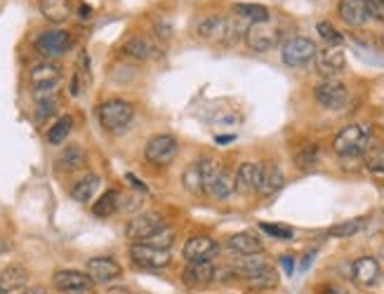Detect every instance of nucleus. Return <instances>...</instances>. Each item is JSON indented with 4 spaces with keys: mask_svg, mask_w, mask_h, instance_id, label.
Masks as SVG:
<instances>
[{
    "mask_svg": "<svg viewBox=\"0 0 384 294\" xmlns=\"http://www.w3.org/2000/svg\"><path fill=\"white\" fill-rule=\"evenodd\" d=\"M245 285L250 290H271V288H276L278 285V276H276V271L267 266V268H262L260 273H255L250 278H245Z\"/></svg>",
    "mask_w": 384,
    "mask_h": 294,
    "instance_id": "30",
    "label": "nucleus"
},
{
    "mask_svg": "<svg viewBox=\"0 0 384 294\" xmlns=\"http://www.w3.org/2000/svg\"><path fill=\"white\" fill-rule=\"evenodd\" d=\"M340 19L346 26H363L370 12H368V0H340Z\"/></svg>",
    "mask_w": 384,
    "mask_h": 294,
    "instance_id": "18",
    "label": "nucleus"
},
{
    "mask_svg": "<svg viewBox=\"0 0 384 294\" xmlns=\"http://www.w3.org/2000/svg\"><path fill=\"white\" fill-rule=\"evenodd\" d=\"M206 191L213 195L215 200H224L236 191V177H231L227 170L220 168V172L206 184Z\"/></svg>",
    "mask_w": 384,
    "mask_h": 294,
    "instance_id": "21",
    "label": "nucleus"
},
{
    "mask_svg": "<svg viewBox=\"0 0 384 294\" xmlns=\"http://www.w3.org/2000/svg\"><path fill=\"white\" fill-rule=\"evenodd\" d=\"M123 52H125L127 57L137 59V62H146V59L156 57V48L146 40V38H142V36L130 38V40L123 45Z\"/></svg>",
    "mask_w": 384,
    "mask_h": 294,
    "instance_id": "23",
    "label": "nucleus"
},
{
    "mask_svg": "<svg viewBox=\"0 0 384 294\" xmlns=\"http://www.w3.org/2000/svg\"><path fill=\"white\" fill-rule=\"evenodd\" d=\"M36 102H38V111H36V116H38L41 120L55 116L57 109H59L57 89H52V92H38L36 94Z\"/></svg>",
    "mask_w": 384,
    "mask_h": 294,
    "instance_id": "33",
    "label": "nucleus"
},
{
    "mask_svg": "<svg viewBox=\"0 0 384 294\" xmlns=\"http://www.w3.org/2000/svg\"><path fill=\"white\" fill-rule=\"evenodd\" d=\"M319 33H321V38L323 40L328 43V48H340V43H342V33L337 31V28L330 24V21H321L319 26Z\"/></svg>",
    "mask_w": 384,
    "mask_h": 294,
    "instance_id": "38",
    "label": "nucleus"
},
{
    "mask_svg": "<svg viewBox=\"0 0 384 294\" xmlns=\"http://www.w3.org/2000/svg\"><path fill=\"white\" fill-rule=\"evenodd\" d=\"M247 26L240 17H227V19H220V24H217V31H215V43L222 45V48H231V45H236L240 38H245V31Z\"/></svg>",
    "mask_w": 384,
    "mask_h": 294,
    "instance_id": "12",
    "label": "nucleus"
},
{
    "mask_svg": "<svg viewBox=\"0 0 384 294\" xmlns=\"http://www.w3.org/2000/svg\"><path fill=\"white\" fill-rule=\"evenodd\" d=\"M144 156H146L149 163L158 165V168L170 165L177 156V139L170 137V134H156V137L149 139V144L144 148Z\"/></svg>",
    "mask_w": 384,
    "mask_h": 294,
    "instance_id": "6",
    "label": "nucleus"
},
{
    "mask_svg": "<svg viewBox=\"0 0 384 294\" xmlns=\"http://www.w3.org/2000/svg\"><path fill=\"white\" fill-rule=\"evenodd\" d=\"M363 165L368 172H373L375 177H384V146L370 144L363 153Z\"/></svg>",
    "mask_w": 384,
    "mask_h": 294,
    "instance_id": "29",
    "label": "nucleus"
},
{
    "mask_svg": "<svg viewBox=\"0 0 384 294\" xmlns=\"http://www.w3.org/2000/svg\"><path fill=\"white\" fill-rule=\"evenodd\" d=\"M144 243H146V245H151V247H158V250H170L172 243H175V231L165 226V229H161L158 233H154L151 238H146Z\"/></svg>",
    "mask_w": 384,
    "mask_h": 294,
    "instance_id": "37",
    "label": "nucleus"
},
{
    "mask_svg": "<svg viewBox=\"0 0 384 294\" xmlns=\"http://www.w3.org/2000/svg\"><path fill=\"white\" fill-rule=\"evenodd\" d=\"M215 252H217V243L210 236H193L186 240V245H184V259L189 263L208 261Z\"/></svg>",
    "mask_w": 384,
    "mask_h": 294,
    "instance_id": "17",
    "label": "nucleus"
},
{
    "mask_svg": "<svg viewBox=\"0 0 384 294\" xmlns=\"http://www.w3.org/2000/svg\"><path fill=\"white\" fill-rule=\"evenodd\" d=\"M161 229H165L163 217L158 212H144V214H137L130 224H127L125 236L134 240V243H144L146 238H151L154 233H158Z\"/></svg>",
    "mask_w": 384,
    "mask_h": 294,
    "instance_id": "7",
    "label": "nucleus"
},
{
    "mask_svg": "<svg viewBox=\"0 0 384 294\" xmlns=\"http://www.w3.org/2000/svg\"><path fill=\"white\" fill-rule=\"evenodd\" d=\"M41 12L52 24H64L71 17V0H41Z\"/></svg>",
    "mask_w": 384,
    "mask_h": 294,
    "instance_id": "22",
    "label": "nucleus"
},
{
    "mask_svg": "<svg viewBox=\"0 0 384 294\" xmlns=\"http://www.w3.org/2000/svg\"><path fill=\"white\" fill-rule=\"evenodd\" d=\"M227 245L233 254H238V257H255V254H260L262 250H265L262 240L255 236V233H247V231L231 236Z\"/></svg>",
    "mask_w": 384,
    "mask_h": 294,
    "instance_id": "20",
    "label": "nucleus"
},
{
    "mask_svg": "<svg viewBox=\"0 0 384 294\" xmlns=\"http://www.w3.org/2000/svg\"><path fill=\"white\" fill-rule=\"evenodd\" d=\"M344 66H346V57L340 48H326L316 52V69H319V73L328 75V78L337 75Z\"/></svg>",
    "mask_w": 384,
    "mask_h": 294,
    "instance_id": "16",
    "label": "nucleus"
},
{
    "mask_svg": "<svg viewBox=\"0 0 384 294\" xmlns=\"http://www.w3.org/2000/svg\"><path fill=\"white\" fill-rule=\"evenodd\" d=\"M217 24H220V17H206L198 26H196V33H198V38H206L208 40V38L215 36Z\"/></svg>",
    "mask_w": 384,
    "mask_h": 294,
    "instance_id": "39",
    "label": "nucleus"
},
{
    "mask_svg": "<svg viewBox=\"0 0 384 294\" xmlns=\"http://www.w3.org/2000/svg\"><path fill=\"white\" fill-rule=\"evenodd\" d=\"M71 33L62 31V28H52V31H43L36 38V50L41 52L43 57L55 59V57H64L66 52L71 50Z\"/></svg>",
    "mask_w": 384,
    "mask_h": 294,
    "instance_id": "5",
    "label": "nucleus"
},
{
    "mask_svg": "<svg viewBox=\"0 0 384 294\" xmlns=\"http://www.w3.org/2000/svg\"><path fill=\"white\" fill-rule=\"evenodd\" d=\"M370 146V132L363 125H349L337 134L333 141V148L337 156L342 158H356L363 156L366 148Z\"/></svg>",
    "mask_w": 384,
    "mask_h": 294,
    "instance_id": "2",
    "label": "nucleus"
},
{
    "mask_svg": "<svg viewBox=\"0 0 384 294\" xmlns=\"http://www.w3.org/2000/svg\"><path fill=\"white\" fill-rule=\"evenodd\" d=\"M316 160H319V146L316 144H306L302 146L295 153V163H297V168H302V170H309V168H314Z\"/></svg>",
    "mask_w": 384,
    "mask_h": 294,
    "instance_id": "36",
    "label": "nucleus"
},
{
    "mask_svg": "<svg viewBox=\"0 0 384 294\" xmlns=\"http://www.w3.org/2000/svg\"><path fill=\"white\" fill-rule=\"evenodd\" d=\"M368 12L373 19L384 21V0H368Z\"/></svg>",
    "mask_w": 384,
    "mask_h": 294,
    "instance_id": "41",
    "label": "nucleus"
},
{
    "mask_svg": "<svg viewBox=\"0 0 384 294\" xmlns=\"http://www.w3.org/2000/svg\"><path fill=\"white\" fill-rule=\"evenodd\" d=\"M52 285H55L57 292L62 294H87L92 290V278L87 273H80V271H57L55 278H52Z\"/></svg>",
    "mask_w": 384,
    "mask_h": 294,
    "instance_id": "9",
    "label": "nucleus"
},
{
    "mask_svg": "<svg viewBox=\"0 0 384 294\" xmlns=\"http://www.w3.org/2000/svg\"><path fill=\"white\" fill-rule=\"evenodd\" d=\"M130 257H132L134 263H137V266L151 268V271L165 268L172 261L170 250H158V247H151L146 243H134L130 247Z\"/></svg>",
    "mask_w": 384,
    "mask_h": 294,
    "instance_id": "10",
    "label": "nucleus"
},
{
    "mask_svg": "<svg viewBox=\"0 0 384 294\" xmlns=\"http://www.w3.org/2000/svg\"><path fill=\"white\" fill-rule=\"evenodd\" d=\"M116 294H127V292H116Z\"/></svg>",
    "mask_w": 384,
    "mask_h": 294,
    "instance_id": "48",
    "label": "nucleus"
},
{
    "mask_svg": "<svg viewBox=\"0 0 384 294\" xmlns=\"http://www.w3.org/2000/svg\"><path fill=\"white\" fill-rule=\"evenodd\" d=\"M28 80H31V87H33V94L38 92H52L59 80H62V69L52 62H43V64H36L31 73H28Z\"/></svg>",
    "mask_w": 384,
    "mask_h": 294,
    "instance_id": "11",
    "label": "nucleus"
},
{
    "mask_svg": "<svg viewBox=\"0 0 384 294\" xmlns=\"http://www.w3.org/2000/svg\"><path fill=\"white\" fill-rule=\"evenodd\" d=\"M0 294H5V292H3V288H0Z\"/></svg>",
    "mask_w": 384,
    "mask_h": 294,
    "instance_id": "49",
    "label": "nucleus"
},
{
    "mask_svg": "<svg viewBox=\"0 0 384 294\" xmlns=\"http://www.w3.org/2000/svg\"><path fill=\"white\" fill-rule=\"evenodd\" d=\"M314 97L323 109L340 111L346 107V102H349V89H346L344 82L335 80V78H328V80H323L321 85H316Z\"/></svg>",
    "mask_w": 384,
    "mask_h": 294,
    "instance_id": "4",
    "label": "nucleus"
},
{
    "mask_svg": "<svg viewBox=\"0 0 384 294\" xmlns=\"http://www.w3.org/2000/svg\"><path fill=\"white\" fill-rule=\"evenodd\" d=\"M85 165V153L80 146H66L57 158V168L64 172H76Z\"/></svg>",
    "mask_w": 384,
    "mask_h": 294,
    "instance_id": "25",
    "label": "nucleus"
},
{
    "mask_svg": "<svg viewBox=\"0 0 384 294\" xmlns=\"http://www.w3.org/2000/svg\"><path fill=\"white\" fill-rule=\"evenodd\" d=\"M85 273L92 278V283H111V281H116V278H120L123 268H120V263L111 257H95L87 261Z\"/></svg>",
    "mask_w": 384,
    "mask_h": 294,
    "instance_id": "14",
    "label": "nucleus"
},
{
    "mask_svg": "<svg viewBox=\"0 0 384 294\" xmlns=\"http://www.w3.org/2000/svg\"><path fill=\"white\" fill-rule=\"evenodd\" d=\"M97 188H100V177H97V175H85L71 186V195H73V200L87 202L95 195Z\"/></svg>",
    "mask_w": 384,
    "mask_h": 294,
    "instance_id": "28",
    "label": "nucleus"
},
{
    "mask_svg": "<svg viewBox=\"0 0 384 294\" xmlns=\"http://www.w3.org/2000/svg\"><path fill=\"white\" fill-rule=\"evenodd\" d=\"M71 130H73V118H71V116H62L55 125L50 127L48 141H50V144H55V146H57V144H64V139L69 137Z\"/></svg>",
    "mask_w": 384,
    "mask_h": 294,
    "instance_id": "34",
    "label": "nucleus"
},
{
    "mask_svg": "<svg viewBox=\"0 0 384 294\" xmlns=\"http://www.w3.org/2000/svg\"><path fill=\"white\" fill-rule=\"evenodd\" d=\"M260 229L265 231V233H269V236L278 238V240H290V238H292V229H290V226H278V224H262Z\"/></svg>",
    "mask_w": 384,
    "mask_h": 294,
    "instance_id": "40",
    "label": "nucleus"
},
{
    "mask_svg": "<svg viewBox=\"0 0 384 294\" xmlns=\"http://www.w3.org/2000/svg\"><path fill=\"white\" fill-rule=\"evenodd\" d=\"M118 207H120V193L118 191H107L92 205V212H95V217H102V219H104V217L114 214Z\"/></svg>",
    "mask_w": 384,
    "mask_h": 294,
    "instance_id": "32",
    "label": "nucleus"
},
{
    "mask_svg": "<svg viewBox=\"0 0 384 294\" xmlns=\"http://www.w3.org/2000/svg\"><path fill=\"white\" fill-rule=\"evenodd\" d=\"M7 250V245H5V240H0V254H3Z\"/></svg>",
    "mask_w": 384,
    "mask_h": 294,
    "instance_id": "47",
    "label": "nucleus"
},
{
    "mask_svg": "<svg viewBox=\"0 0 384 294\" xmlns=\"http://www.w3.org/2000/svg\"><path fill=\"white\" fill-rule=\"evenodd\" d=\"M321 294H349V292H344V290H340V288H326Z\"/></svg>",
    "mask_w": 384,
    "mask_h": 294,
    "instance_id": "44",
    "label": "nucleus"
},
{
    "mask_svg": "<svg viewBox=\"0 0 384 294\" xmlns=\"http://www.w3.org/2000/svg\"><path fill=\"white\" fill-rule=\"evenodd\" d=\"M316 52L319 50H316L314 40H309V38H302V36H295L283 45L281 57L288 66H304L306 62H311V59L316 57Z\"/></svg>",
    "mask_w": 384,
    "mask_h": 294,
    "instance_id": "8",
    "label": "nucleus"
},
{
    "mask_svg": "<svg viewBox=\"0 0 384 294\" xmlns=\"http://www.w3.org/2000/svg\"><path fill=\"white\" fill-rule=\"evenodd\" d=\"M127 182H132V184H134V188H139V191H146V186H144V184H142V182H139V179H134L132 175H127Z\"/></svg>",
    "mask_w": 384,
    "mask_h": 294,
    "instance_id": "43",
    "label": "nucleus"
},
{
    "mask_svg": "<svg viewBox=\"0 0 384 294\" xmlns=\"http://www.w3.org/2000/svg\"><path fill=\"white\" fill-rule=\"evenodd\" d=\"M351 278L358 288H373V285H378L382 278V268H380L378 259H373V257L356 259L351 266Z\"/></svg>",
    "mask_w": 384,
    "mask_h": 294,
    "instance_id": "13",
    "label": "nucleus"
},
{
    "mask_svg": "<svg viewBox=\"0 0 384 294\" xmlns=\"http://www.w3.org/2000/svg\"><path fill=\"white\" fill-rule=\"evenodd\" d=\"M233 12H236V17H240V19H250V24L269 19L267 7L265 5H255V3H236V5H233Z\"/></svg>",
    "mask_w": 384,
    "mask_h": 294,
    "instance_id": "31",
    "label": "nucleus"
},
{
    "mask_svg": "<svg viewBox=\"0 0 384 294\" xmlns=\"http://www.w3.org/2000/svg\"><path fill=\"white\" fill-rule=\"evenodd\" d=\"M285 184V177L281 168L276 165H265V175H262V186H260V195H274L276 191H281Z\"/></svg>",
    "mask_w": 384,
    "mask_h": 294,
    "instance_id": "24",
    "label": "nucleus"
},
{
    "mask_svg": "<svg viewBox=\"0 0 384 294\" xmlns=\"http://www.w3.org/2000/svg\"><path fill=\"white\" fill-rule=\"evenodd\" d=\"M26 278H28L26 271L17 266V263H12V266H7L3 273H0V288H3V292L19 290L26 285Z\"/></svg>",
    "mask_w": 384,
    "mask_h": 294,
    "instance_id": "26",
    "label": "nucleus"
},
{
    "mask_svg": "<svg viewBox=\"0 0 384 294\" xmlns=\"http://www.w3.org/2000/svg\"><path fill=\"white\" fill-rule=\"evenodd\" d=\"M19 294H45L43 288H31V290H21Z\"/></svg>",
    "mask_w": 384,
    "mask_h": 294,
    "instance_id": "45",
    "label": "nucleus"
},
{
    "mask_svg": "<svg viewBox=\"0 0 384 294\" xmlns=\"http://www.w3.org/2000/svg\"><path fill=\"white\" fill-rule=\"evenodd\" d=\"M281 38H283L281 26L274 24L271 19L255 21V24L247 26V31H245V45L252 52H269L281 43Z\"/></svg>",
    "mask_w": 384,
    "mask_h": 294,
    "instance_id": "3",
    "label": "nucleus"
},
{
    "mask_svg": "<svg viewBox=\"0 0 384 294\" xmlns=\"http://www.w3.org/2000/svg\"><path fill=\"white\" fill-rule=\"evenodd\" d=\"M182 184H184L186 191L193 193V195H198V193L206 191V177H203L201 160L191 163L189 168L184 170V175H182Z\"/></svg>",
    "mask_w": 384,
    "mask_h": 294,
    "instance_id": "27",
    "label": "nucleus"
},
{
    "mask_svg": "<svg viewBox=\"0 0 384 294\" xmlns=\"http://www.w3.org/2000/svg\"><path fill=\"white\" fill-rule=\"evenodd\" d=\"M213 281H215V266L210 261H193L184 268V273H182V283L189 290L208 288Z\"/></svg>",
    "mask_w": 384,
    "mask_h": 294,
    "instance_id": "15",
    "label": "nucleus"
},
{
    "mask_svg": "<svg viewBox=\"0 0 384 294\" xmlns=\"http://www.w3.org/2000/svg\"><path fill=\"white\" fill-rule=\"evenodd\" d=\"M97 116H100V125L107 132H120L130 125V120L134 116V109L130 102L123 99H107L100 104L97 109Z\"/></svg>",
    "mask_w": 384,
    "mask_h": 294,
    "instance_id": "1",
    "label": "nucleus"
},
{
    "mask_svg": "<svg viewBox=\"0 0 384 294\" xmlns=\"http://www.w3.org/2000/svg\"><path fill=\"white\" fill-rule=\"evenodd\" d=\"M262 175H265V165L243 163L236 172V188L238 191H257L260 193Z\"/></svg>",
    "mask_w": 384,
    "mask_h": 294,
    "instance_id": "19",
    "label": "nucleus"
},
{
    "mask_svg": "<svg viewBox=\"0 0 384 294\" xmlns=\"http://www.w3.org/2000/svg\"><path fill=\"white\" fill-rule=\"evenodd\" d=\"M281 263H283L285 273L292 276V271H295V259H292V257H283V259H281Z\"/></svg>",
    "mask_w": 384,
    "mask_h": 294,
    "instance_id": "42",
    "label": "nucleus"
},
{
    "mask_svg": "<svg viewBox=\"0 0 384 294\" xmlns=\"http://www.w3.org/2000/svg\"><path fill=\"white\" fill-rule=\"evenodd\" d=\"M363 224H366V219H363V217H358V219H349V222H340V224L330 226L328 233L333 238H351V236H356L361 229H363Z\"/></svg>",
    "mask_w": 384,
    "mask_h": 294,
    "instance_id": "35",
    "label": "nucleus"
},
{
    "mask_svg": "<svg viewBox=\"0 0 384 294\" xmlns=\"http://www.w3.org/2000/svg\"><path fill=\"white\" fill-rule=\"evenodd\" d=\"M80 17H82V19H87V17H90V7L80 5Z\"/></svg>",
    "mask_w": 384,
    "mask_h": 294,
    "instance_id": "46",
    "label": "nucleus"
}]
</instances>
